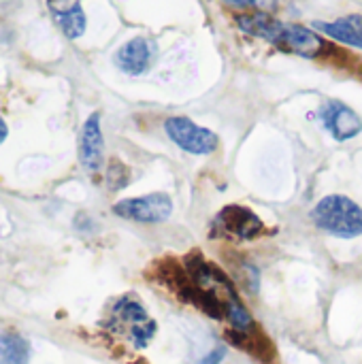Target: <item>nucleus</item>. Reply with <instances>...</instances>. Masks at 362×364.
Masks as SVG:
<instances>
[{
    "mask_svg": "<svg viewBox=\"0 0 362 364\" xmlns=\"http://www.w3.org/2000/svg\"><path fill=\"white\" fill-rule=\"evenodd\" d=\"M156 53H158V47H156V43L151 38L134 36L115 51L113 62L122 73H126L130 77H139V75H145L151 68V64L156 60Z\"/></svg>",
    "mask_w": 362,
    "mask_h": 364,
    "instance_id": "9",
    "label": "nucleus"
},
{
    "mask_svg": "<svg viewBox=\"0 0 362 364\" xmlns=\"http://www.w3.org/2000/svg\"><path fill=\"white\" fill-rule=\"evenodd\" d=\"M9 136V128H6V124H4V119L0 117V143H4V139Z\"/></svg>",
    "mask_w": 362,
    "mask_h": 364,
    "instance_id": "18",
    "label": "nucleus"
},
{
    "mask_svg": "<svg viewBox=\"0 0 362 364\" xmlns=\"http://www.w3.org/2000/svg\"><path fill=\"white\" fill-rule=\"evenodd\" d=\"M265 232V222L245 205H226L213 218L211 237L226 241H254Z\"/></svg>",
    "mask_w": 362,
    "mask_h": 364,
    "instance_id": "5",
    "label": "nucleus"
},
{
    "mask_svg": "<svg viewBox=\"0 0 362 364\" xmlns=\"http://www.w3.org/2000/svg\"><path fill=\"white\" fill-rule=\"evenodd\" d=\"M32 348L26 337L15 331L0 333V364H30Z\"/></svg>",
    "mask_w": 362,
    "mask_h": 364,
    "instance_id": "12",
    "label": "nucleus"
},
{
    "mask_svg": "<svg viewBox=\"0 0 362 364\" xmlns=\"http://www.w3.org/2000/svg\"><path fill=\"white\" fill-rule=\"evenodd\" d=\"M105 179H107L109 190L111 192H117V190H124L130 183V171L119 160H111L109 166H107V171H105Z\"/></svg>",
    "mask_w": 362,
    "mask_h": 364,
    "instance_id": "14",
    "label": "nucleus"
},
{
    "mask_svg": "<svg viewBox=\"0 0 362 364\" xmlns=\"http://www.w3.org/2000/svg\"><path fill=\"white\" fill-rule=\"evenodd\" d=\"M226 2L241 9H258V13H267L277 4V0H226Z\"/></svg>",
    "mask_w": 362,
    "mask_h": 364,
    "instance_id": "15",
    "label": "nucleus"
},
{
    "mask_svg": "<svg viewBox=\"0 0 362 364\" xmlns=\"http://www.w3.org/2000/svg\"><path fill=\"white\" fill-rule=\"evenodd\" d=\"M154 282L175 294L181 303H188L209 316L224 322L230 333H252L258 328L237 286L213 262L205 260L201 252H190L181 262L164 258L154 262Z\"/></svg>",
    "mask_w": 362,
    "mask_h": 364,
    "instance_id": "1",
    "label": "nucleus"
},
{
    "mask_svg": "<svg viewBox=\"0 0 362 364\" xmlns=\"http://www.w3.org/2000/svg\"><path fill=\"white\" fill-rule=\"evenodd\" d=\"M224 356H226V348H215V350H211L203 360H201V364H220L222 360H224Z\"/></svg>",
    "mask_w": 362,
    "mask_h": 364,
    "instance_id": "17",
    "label": "nucleus"
},
{
    "mask_svg": "<svg viewBox=\"0 0 362 364\" xmlns=\"http://www.w3.org/2000/svg\"><path fill=\"white\" fill-rule=\"evenodd\" d=\"M324 128L335 141H350L362 132V117L341 100H326L320 109Z\"/></svg>",
    "mask_w": 362,
    "mask_h": 364,
    "instance_id": "10",
    "label": "nucleus"
},
{
    "mask_svg": "<svg viewBox=\"0 0 362 364\" xmlns=\"http://www.w3.org/2000/svg\"><path fill=\"white\" fill-rule=\"evenodd\" d=\"M164 132L181 151L192 156H209L220 145V139L213 130L198 126L196 122L183 115L169 117L164 122Z\"/></svg>",
    "mask_w": 362,
    "mask_h": 364,
    "instance_id": "6",
    "label": "nucleus"
},
{
    "mask_svg": "<svg viewBox=\"0 0 362 364\" xmlns=\"http://www.w3.org/2000/svg\"><path fill=\"white\" fill-rule=\"evenodd\" d=\"M105 162V136L100 128V113H92L79 134V164L87 175H98Z\"/></svg>",
    "mask_w": 362,
    "mask_h": 364,
    "instance_id": "8",
    "label": "nucleus"
},
{
    "mask_svg": "<svg viewBox=\"0 0 362 364\" xmlns=\"http://www.w3.org/2000/svg\"><path fill=\"white\" fill-rule=\"evenodd\" d=\"M312 220L322 232L339 239H356L362 235V207L344 194L324 196L314 207Z\"/></svg>",
    "mask_w": 362,
    "mask_h": 364,
    "instance_id": "4",
    "label": "nucleus"
},
{
    "mask_svg": "<svg viewBox=\"0 0 362 364\" xmlns=\"http://www.w3.org/2000/svg\"><path fill=\"white\" fill-rule=\"evenodd\" d=\"M58 28L64 32L66 38L75 41L79 36H83L85 32V26H87V19H85V13L81 6L73 9V11H66V13H60V15H53Z\"/></svg>",
    "mask_w": 362,
    "mask_h": 364,
    "instance_id": "13",
    "label": "nucleus"
},
{
    "mask_svg": "<svg viewBox=\"0 0 362 364\" xmlns=\"http://www.w3.org/2000/svg\"><path fill=\"white\" fill-rule=\"evenodd\" d=\"M237 26L245 34L262 38L269 45H273L286 53L301 55V58H318L329 49L326 41L314 28L275 19L269 13L237 15Z\"/></svg>",
    "mask_w": 362,
    "mask_h": 364,
    "instance_id": "2",
    "label": "nucleus"
},
{
    "mask_svg": "<svg viewBox=\"0 0 362 364\" xmlns=\"http://www.w3.org/2000/svg\"><path fill=\"white\" fill-rule=\"evenodd\" d=\"M47 6H49L51 15H60V13L81 6V0H47Z\"/></svg>",
    "mask_w": 362,
    "mask_h": 364,
    "instance_id": "16",
    "label": "nucleus"
},
{
    "mask_svg": "<svg viewBox=\"0 0 362 364\" xmlns=\"http://www.w3.org/2000/svg\"><path fill=\"white\" fill-rule=\"evenodd\" d=\"M102 326L137 352L145 350L158 333V322L147 314L145 305L134 294L115 299L102 320Z\"/></svg>",
    "mask_w": 362,
    "mask_h": 364,
    "instance_id": "3",
    "label": "nucleus"
},
{
    "mask_svg": "<svg viewBox=\"0 0 362 364\" xmlns=\"http://www.w3.org/2000/svg\"><path fill=\"white\" fill-rule=\"evenodd\" d=\"M314 28L344 45L362 49V15L358 13L339 17L335 21H314Z\"/></svg>",
    "mask_w": 362,
    "mask_h": 364,
    "instance_id": "11",
    "label": "nucleus"
},
{
    "mask_svg": "<svg viewBox=\"0 0 362 364\" xmlns=\"http://www.w3.org/2000/svg\"><path fill=\"white\" fill-rule=\"evenodd\" d=\"M113 213L137 224H162L173 213V200L166 192H151L145 196L124 198L113 205Z\"/></svg>",
    "mask_w": 362,
    "mask_h": 364,
    "instance_id": "7",
    "label": "nucleus"
}]
</instances>
